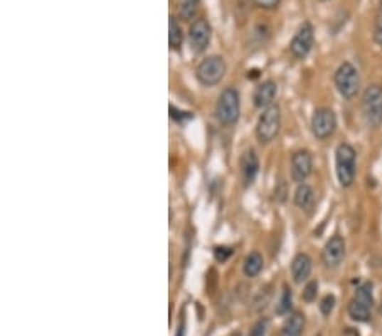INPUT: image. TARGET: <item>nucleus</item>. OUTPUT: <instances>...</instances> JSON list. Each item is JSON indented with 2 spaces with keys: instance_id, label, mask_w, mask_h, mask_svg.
<instances>
[{
  "instance_id": "nucleus-25",
  "label": "nucleus",
  "mask_w": 382,
  "mask_h": 336,
  "mask_svg": "<svg viewBox=\"0 0 382 336\" xmlns=\"http://www.w3.org/2000/svg\"><path fill=\"white\" fill-rule=\"evenodd\" d=\"M267 331H269V321L260 320L253 325L250 336H267Z\"/></svg>"
},
{
  "instance_id": "nucleus-30",
  "label": "nucleus",
  "mask_w": 382,
  "mask_h": 336,
  "mask_svg": "<svg viewBox=\"0 0 382 336\" xmlns=\"http://www.w3.org/2000/svg\"><path fill=\"white\" fill-rule=\"evenodd\" d=\"M177 336H184V328H179V333Z\"/></svg>"
},
{
  "instance_id": "nucleus-5",
  "label": "nucleus",
  "mask_w": 382,
  "mask_h": 336,
  "mask_svg": "<svg viewBox=\"0 0 382 336\" xmlns=\"http://www.w3.org/2000/svg\"><path fill=\"white\" fill-rule=\"evenodd\" d=\"M225 75H226V61L218 55L204 58L196 70L197 80L203 83L204 87L218 85Z\"/></svg>"
},
{
  "instance_id": "nucleus-16",
  "label": "nucleus",
  "mask_w": 382,
  "mask_h": 336,
  "mask_svg": "<svg viewBox=\"0 0 382 336\" xmlns=\"http://www.w3.org/2000/svg\"><path fill=\"white\" fill-rule=\"evenodd\" d=\"M302 330H304V316L296 313V315L289 316V320L284 322L280 336H301Z\"/></svg>"
},
{
  "instance_id": "nucleus-3",
  "label": "nucleus",
  "mask_w": 382,
  "mask_h": 336,
  "mask_svg": "<svg viewBox=\"0 0 382 336\" xmlns=\"http://www.w3.org/2000/svg\"><path fill=\"white\" fill-rule=\"evenodd\" d=\"M362 114L367 126H382V87L371 85L366 88L362 95Z\"/></svg>"
},
{
  "instance_id": "nucleus-7",
  "label": "nucleus",
  "mask_w": 382,
  "mask_h": 336,
  "mask_svg": "<svg viewBox=\"0 0 382 336\" xmlns=\"http://www.w3.org/2000/svg\"><path fill=\"white\" fill-rule=\"evenodd\" d=\"M280 121H282V116H280V109L277 105H270L269 109L263 110L262 116L258 117L257 130H255L258 141L267 145L277 138L280 131Z\"/></svg>"
},
{
  "instance_id": "nucleus-24",
  "label": "nucleus",
  "mask_w": 382,
  "mask_h": 336,
  "mask_svg": "<svg viewBox=\"0 0 382 336\" xmlns=\"http://www.w3.org/2000/svg\"><path fill=\"white\" fill-rule=\"evenodd\" d=\"M335 303H336L335 295H331V294L324 295L323 300H322V304H319V309H322L323 316H330L331 315V311L335 309Z\"/></svg>"
},
{
  "instance_id": "nucleus-2",
  "label": "nucleus",
  "mask_w": 382,
  "mask_h": 336,
  "mask_svg": "<svg viewBox=\"0 0 382 336\" xmlns=\"http://www.w3.org/2000/svg\"><path fill=\"white\" fill-rule=\"evenodd\" d=\"M240 94L236 88L228 87L221 92L219 95L218 104H216V117L221 125L225 126H233L238 122L240 119Z\"/></svg>"
},
{
  "instance_id": "nucleus-12",
  "label": "nucleus",
  "mask_w": 382,
  "mask_h": 336,
  "mask_svg": "<svg viewBox=\"0 0 382 336\" xmlns=\"http://www.w3.org/2000/svg\"><path fill=\"white\" fill-rule=\"evenodd\" d=\"M323 263L327 265V267L335 268L338 265L341 263V260L345 258V240L341 236H335L330 238V241L324 245L323 253H322Z\"/></svg>"
},
{
  "instance_id": "nucleus-1",
  "label": "nucleus",
  "mask_w": 382,
  "mask_h": 336,
  "mask_svg": "<svg viewBox=\"0 0 382 336\" xmlns=\"http://www.w3.org/2000/svg\"><path fill=\"white\" fill-rule=\"evenodd\" d=\"M336 177L341 187H350L355 182V174H357V154L352 145L341 143L336 148Z\"/></svg>"
},
{
  "instance_id": "nucleus-19",
  "label": "nucleus",
  "mask_w": 382,
  "mask_h": 336,
  "mask_svg": "<svg viewBox=\"0 0 382 336\" xmlns=\"http://www.w3.org/2000/svg\"><path fill=\"white\" fill-rule=\"evenodd\" d=\"M169 43H170V48H172L174 51L182 50L184 33H182V28H180V24L177 22V19H175V17H170V22H169Z\"/></svg>"
},
{
  "instance_id": "nucleus-28",
  "label": "nucleus",
  "mask_w": 382,
  "mask_h": 336,
  "mask_svg": "<svg viewBox=\"0 0 382 336\" xmlns=\"http://www.w3.org/2000/svg\"><path fill=\"white\" fill-rule=\"evenodd\" d=\"M230 255L231 248H228V246H216V248H214V258H216L218 262H226Z\"/></svg>"
},
{
  "instance_id": "nucleus-4",
  "label": "nucleus",
  "mask_w": 382,
  "mask_h": 336,
  "mask_svg": "<svg viewBox=\"0 0 382 336\" xmlns=\"http://www.w3.org/2000/svg\"><path fill=\"white\" fill-rule=\"evenodd\" d=\"M372 306H374V298H372V284H362L355 293L354 299L349 304V315L354 321L367 322L371 320Z\"/></svg>"
},
{
  "instance_id": "nucleus-20",
  "label": "nucleus",
  "mask_w": 382,
  "mask_h": 336,
  "mask_svg": "<svg viewBox=\"0 0 382 336\" xmlns=\"http://www.w3.org/2000/svg\"><path fill=\"white\" fill-rule=\"evenodd\" d=\"M201 0H179V14L182 19H192L199 9Z\"/></svg>"
},
{
  "instance_id": "nucleus-23",
  "label": "nucleus",
  "mask_w": 382,
  "mask_h": 336,
  "mask_svg": "<svg viewBox=\"0 0 382 336\" xmlns=\"http://www.w3.org/2000/svg\"><path fill=\"white\" fill-rule=\"evenodd\" d=\"M374 39L379 46H382V0L379 2V9H377V14H376Z\"/></svg>"
},
{
  "instance_id": "nucleus-9",
  "label": "nucleus",
  "mask_w": 382,
  "mask_h": 336,
  "mask_svg": "<svg viewBox=\"0 0 382 336\" xmlns=\"http://www.w3.org/2000/svg\"><path fill=\"white\" fill-rule=\"evenodd\" d=\"M311 130L318 140H327L336 130V116L331 109H316L311 117Z\"/></svg>"
},
{
  "instance_id": "nucleus-15",
  "label": "nucleus",
  "mask_w": 382,
  "mask_h": 336,
  "mask_svg": "<svg viewBox=\"0 0 382 336\" xmlns=\"http://www.w3.org/2000/svg\"><path fill=\"white\" fill-rule=\"evenodd\" d=\"M311 271H313V260H311L309 255L297 253L294 256L291 272L296 284H302V282L307 280V277L311 275Z\"/></svg>"
},
{
  "instance_id": "nucleus-27",
  "label": "nucleus",
  "mask_w": 382,
  "mask_h": 336,
  "mask_svg": "<svg viewBox=\"0 0 382 336\" xmlns=\"http://www.w3.org/2000/svg\"><path fill=\"white\" fill-rule=\"evenodd\" d=\"M257 7L265 9V11H274V9L279 7L280 0H252Z\"/></svg>"
},
{
  "instance_id": "nucleus-26",
  "label": "nucleus",
  "mask_w": 382,
  "mask_h": 336,
  "mask_svg": "<svg viewBox=\"0 0 382 336\" xmlns=\"http://www.w3.org/2000/svg\"><path fill=\"white\" fill-rule=\"evenodd\" d=\"M170 117L177 122H184L186 119H192L191 112H184V110H177L174 105H170Z\"/></svg>"
},
{
  "instance_id": "nucleus-6",
  "label": "nucleus",
  "mask_w": 382,
  "mask_h": 336,
  "mask_svg": "<svg viewBox=\"0 0 382 336\" xmlns=\"http://www.w3.org/2000/svg\"><path fill=\"white\" fill-rule=\"evenodd\" d=\"M335 85L344 99H355L360 88V77L357 68L352 63H349V61L341 63L335 73Z\"/></svg>"
},
{
  "instance_id": "nucleus-22",
  "label": "nucleus",
  "mask_w": 382,
  "mask_h": 336,
  "mask_svg": "<svg viewBox=\"0 0 382 336\" xmlns=\"http://www.w3.org/2000/svg\"><path fill=\"white\" fill-rule=\"evenodd\" d=\"M316 295H318V282H307L304 290H302V299H304L306 303H313V300H316Z\"/></svg>"
},
{
  "instance_id": "nucleus-17",
  "label": "nucleus",
  "mask_w": 382,
  "mask_h": 336,
  "mask_svg": "<svg viewBox=\"0 0 382 336\" xmlns=\"http://www.w3.org/2000/svg\"><path fill=\"white\" fill-rule=\"evenodd\" d=\"M262 268H263V256L258 253V251H253V253H250L247 258H245L243 273L248 278L257 277L258 273L262 272Z\"/></svg>"
},
{
  "instance_id": "nucleus-11",
  "label": "nucleus",
  "mask_w": 382,
  "mask_h": 336,
  "mask_svg": "<svg viewBox=\"0 0 382 336\" xmlns=\"http://www.w3.org/2000/svg\"><path fill=\"white\" fill-rule=\"evenodd\" d=\"M313 174V157L307 149H299L292 154L291 160V177L294 182L302 184Z\"/></svg>"
},
{
  "instance_id": "nucleus-21",
  "label": "nucleus",
  "mask_w": 382,
  "mask_h": 336,
  "mask_svg": "<svg viewBox=\"0 0 382 336\" xmlns=\"http://www.w3.org/2000/svg\"><path fill=\"white\" fill-rule=\"evenodd\" d=\"M291 308H292V293H291V289H287V287H285L284 293H282V298H280L277 313L279 315H287V313L291 311Z\"/></svg>"
},
{
  "instance_id": "nucleus-18",
  "label": "nucleus",
  "mask_w": 382,
  "mask_h": 336,
  "mask_svg": "<svg viewBox=\"0 0 382 336\" xmlns=\"http://www.w3.org/2000/svg\"><path fill=\"white\" fill-rule=\"evenodd\" d=\"M313 189L307 184H299V187L296 189V194H294V204L299 207V209H307V207H311V204H313Z\"/></svg>"
},
{
  "instance_id": "nucleus-14",
  "label": "nucleus",
  "mask_w": 382,
  "mask_h": 336,
  "mask_svg": "<svg viewBox=\"0 0 382 336\" xmlns=\"http://www.w3.org/2000/svg\"><path fill=\"white\" fill-rule=\"evenodd\" d=\"M240 168H241V177H243L245 185H252L255 180V177L258 174V168H260V163H258V157L253 149H247L243 153L240 160Z\"/></svg>"
},
{
  "instance_id": "nucleus-10",
  "label": "nucleus",
  "mask_w": 382,
  "mask_h": 336,
  "mask_svg": "<svg viewBox=\"0 0 382 336\" xmlns=\"http://www.w3.org/2000/svg\"><path fill=\"white\" fill-rule=\"evenodd\" d=\"M211 36H213V28L208 19H196L189 29V44H191L192 51L203 53L209 46Z\"/></svg>"
},
{
  "instance_id": "nucleus-13",
  "label": "nucleus",
  "mask_w": 382,
  "mask_h": 336,
  "mask_svg": "<svg viewBox=\"0 0 382 336\" xmlns=\"http://www.w3.org/2000/svg\"><path fill=\"white\" fill-rule=\"evenodd\" d=\"M275 97H277V85L275 82L267 80L255 88L253 92V104L258 109H269L274 105Z\"/></svg>"
},
{
  "instance_id": "nucleus-29",
  "label": "nucleus",
  "mask_w": 382,
  "mask_h": 336,
  "mask_svg": "<svg viewBox=\"0 0 382 336\" xmlns=\"http://www.w3.org/2000/svg\"><path fill=\"white\" fill-rule=\"evenodd\" d=\"M341 336H360V333L355 328H345L344 333H341Z\"/></svg>"
},
{
  "instance_id": "nucleus-8",
  "label": "nucleus",
  "mask_w": 382,
  "mask_h": 336,
  "mask_svg": "<svg viewBox=\"0 0 382 336\" xmlns=\"http://www.w3.org/2000/svg\"><path fill=\"white\" fill-rule=\"evenodd\" d=\"M313 44H314V29L313 24L311 22H302L299 26V29H297V33L294 34L291 44H289V48H291V53L294 58L302 60L306 58L307 55H309V51L313 50Z\"/></svg>"
}]
</instances>
